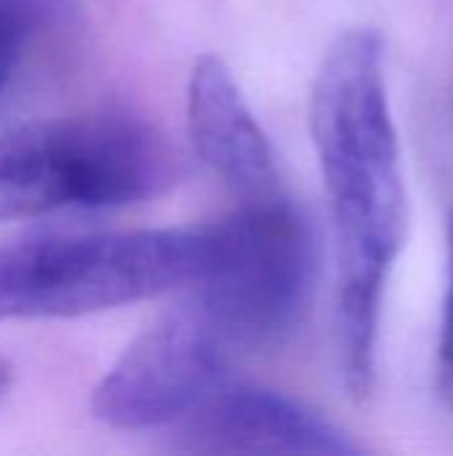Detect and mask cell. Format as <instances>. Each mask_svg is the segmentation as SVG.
<instances>
[{"instance_id": "8", "label": "cell", "mask_w": 453, "mask_h": 456, "mask_svg": "<svg viewBox=\"0 0 453 456\" xmlns=\"http://www.w3.org/2000/svg\"><path fill=\"white\" fill-rule=\"evenodd\" d=\"M77 19L72 0H0V120L59 77Z\"/></svg>"}, {"instance_id": "3", "label": "cell", "mask_w": 453, "mask_h": 456, "mask_svg": "<svg viewBox=\"0 0 453 456\" xmlns=\"http://www.w3.org/2000/svg\"><path fill=\"white\" fill-rule=\"evenodd\" d=\"M179 176L176 147L131 112L27 120L0 136V222L136 206Z\"/></svg>"}, {"instance_id": "5", "label": "cell", "mask_w": 453, "mask_h": 456, "mask_svg": "<svg viewBox=\"0 0 453 456\" xmlns=\"http://www.w3.org/2000/svg\"><path fill=\"white\" fill-rule=\"evenodd\" d=\"M232 353L190 297L147 326L101 377L91 411L115 430L171 428L222 385Z\"/></svg>"}, {"instance_id": "7", "label": "cell", "mask_w": 453, "mask_h": 456, "mask_svg": "<svg viewBox=\"0 0 453 456\" xmlns=\"http://www.w3.org/2000/svg\"><path fill=\"white\" fill-rule=\"evenodd\" d=\"M187 128L200 160L238 203L288 192L264 128L251 112L232 69L214 53L200 56L190 72Z\"/></svg>"}, {"instance_id": "1", "label": "cell", "mask_w": 453, "mask_h": 456, "mask_svg": "<svg viewBox=\"0 0 453 456\" xmlns=\"http://www.w3.org/2000/svg\"><path fill=\"white\" fill-rule=\"evenodd\" d=\"M310 134L336 243L342 382L352 401H366L376 379L384 294L411 222L379 29L352 27L331 43L312 83Z\"/></svg>"}, {"instance_id": "10", "label": "cell", "mask_w": 453, "mask_h": 456, "mask_svg": "<svg viewBox=\"0 0 453 456\" xmlns=\"http://www.w3.org/2000/svg\"><path fill=\"white\" fill-rule=\"evenodd\" d=\"M8 387H11V366L0 361V398L8 393Z\"/></svg>"}, {"instance_id": "2", "label": "cell", "mask_w": 453, "mask_h": 456, "mask_svg": "<svg viewBox=\"0 0 453 456\" xmlns=\"http://www.w3.org/2000/svg\"><path fill=\"white\" fill-rule=\"evenodd\" d=\"M216 222L123 232H43L0 246V321L80 318L198 283Z\"/></svg>"}, {"instance_id": "6", "label": "cell", "mask_w": 453, "mask_h": 456, "mask_svg": "<svg viewBox=\"0 0 453 456\" xmlns=\"http://www.w3.org/2000/svg\"><path fill=\"white\" fill-rule=\"evenodd\" d=\"M171 449L208 456H358L320 411L256 385H216L171 425Z\"/></svg>"}, {"instance_id": "9", "label": "cell", "mask_w": 453, "mask_h": 456, "mask_svg": "<svg viewBox=\"0 0 453 456\" xmlns=\"http://www.w3.org/2000/svg\"><path fill=\"white\" fill-rule=\"evenodd\" d=\"M438 387L443 401L453 409V214L449 219V278L438 334Z\"/></svg>"}, {"instance_id": "4", "label": "cell", "mask_w": 453, "mask_h": 456, "mask_svg": "<svg viewBox=\"0 0 453 456\" xmlns=\"http://www.w3.org/2000/svg\"><path fill=\"white\" fill-rule=\"evenodd\" d=\"M318 278L315 232L294 203L278 195L238 203L216 222V259L187 297L216 329L232 358L275 350L304 321Z\"/></svg>"}]
</instances>
